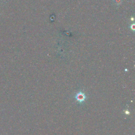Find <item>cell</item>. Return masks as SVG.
<instances>
[{
	"mask_svg": "<svg viewBox=\"0 0 135 135\" xmlns=\"http://www.w3.org/2000/svg\"><path fill=\"white\" fill-rule=\"evenodd\" d=\"M75 98L77 99V100L79 101V102H83L86 99V96L83 93L79 92L77 94V95H76Z\"/></svg>",
	"mask_w": 135,
	"mask_h": 135,
	"instance_id": "1",
	"label": "cell"
},
{
	"mask_svg": "<svg viewBox=\"0 0 135 135\" xmlns=\"http://www.w3.org/2000/svg\"><path fill=\"white\" fill-rule=\"evenodd\" d=\"M114 1H115V3L117 4V5H120V4H121V2L122 1L121 0H114Z\"/></svg>",
	"mask_w": 135,
	"mask_h": 135,
	"instance_id": "2",
	"label": "cell"
},
{
	"mask_svg": "<svg viewBox=\"0 0 135 135\" xmlns=\"http://www.w3.org/2000/svg\"><path fill=\"white\" fill-rule=\"evenodd\" d=\"M131 29L132 30L134 31V24H132V25H131Z\"/></svg>",
	"mask_w": 135,
	"mask_h": 135,
	"instance_id": "3",
	"label": "cell"
}]
</instances>
